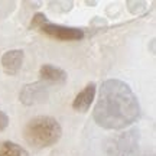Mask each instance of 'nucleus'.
Here are the masks:
<instances>
[{
	"mask_svg": "<svg viewBox=\"0 0 156 156\" xmlns=\"http://www.w3.org/2000/svg\"><path fill=\"white\" fill-rule=\"evenodd\" d=\"M23 136L30 146L49 147L61 139L62 127L54 117L38 116L28 122L23 130Z\"/></svg>",
	"mask_w": 156,
	"mask_h": 156,
	"instance_id": "2",
	"label": "nucleus"
},
{
	"mask_svg": "<svg viewBox=\"0 0 156 156\" xmlns=\"http://www.w3.org/2000/svg\"><path fill=\"white\" fill-rule=\"evenodd\" d=\"M39 77H41L42 81L56 84V85H62V84L67 83L68 75L61 68H56L54 65H51V64H45L39 69Z\"/></svg>",
	"mask_w": 156,
	"mask_h": 156,
	"instance_id": "6",
	"label": "nucleus"
},
{
	"mask_svg": "<svg viewBox=\"0 0 156 156\" xmlns=\"http://www.w3.org/2000/svg\"><path fill=\"white\" fill-rule=\"evenodd\" d=\"M48 19H46V16H45L44 13H36L34 16V19H32V23H30V28H41L42 25H44L45 22H46Z\"/></svg>",
	"mask_w": 156,
	"mask_h": 156,
	"instance_id": "9",
	"label": "nucleus"
},
{
	"mask_svg": "<svg viewBox=\"0 0 156 156\" xmlns=\"http://www.w3.org/2000/svg\"><path fill=\"white\" fill-rule=\"evenodd\" d=\"M93 116L100 127L110 130L124 129L139 119L140 104L126 83L116 78L107 80L101 84Z\"/></svg>",
	"mask_w": 156,
	"mask_h": 156,
	"instance_id": "1",
	"label": "nucleus"
},
{
	"mask_svg": "<svg viewBox=\"0 0 156 156\" xmlns=\"http://www.w3.org/2000/svg\"><path fill=\"white\" fill-rule=\"evenodd\" d=\"M39 29L45 35H48L54 39H58V41H80V39L84 38L83 29L64 26V25H55V23H51L48 20Z\"/></svg>",
	"mask_w": 156,
	"mask_h": 156,
	"instance_id": "3",
	"label": "nucleus"
},
{
	"mask_svg": "<svg viewBox=\"0 0 156 156\" xmlns=\"http://www.w3.org/2000/svg\"><path fill=\"white\" fill-rule=\"evenodd\" d=\"M0 156H29V153L17 143L3 140L0 142Z\"/></svg>",
	"mask_w": 156,
	"mask_h": 156,
	"instance_id": "8",
	"label": "nucleus"
},
{
	"mask_svg": "<svg viewBox=\"0 0 156 156\" xmlns=\"http://www.w3.org/2000/svg\"><path fill=\"white\" fill-rule=\"evenodd\" d=\"M48 95H49L48 87L44 83L38 81V83L26 84L19 94V100L25 106H36L41 103H45L48 100Z\"/></svg>",
	"mask_w": 156,
	"mask_h": 156,
	"instance_id": "4",
	"label": "nucleus"
},
{
	"mask_svg": "<svg viewBox=\"0 0 156 156\" xmlns=\"http://www.w3.org/2000/svg\"><path fill=\"white\" fill-rule=\"evenodd\" d=\"M95 97V83H90L87 84L84 90L80 93V94L75 97V100L73 103V108L75 112L80 113H85L90 108L91 103Z\"/></svg>",
	"mask_w": 156,
	"mask_h": 156,
	"instance_id": "7",
	"label": "nucleus"
},
{
	"mask_svg": "<svg viewBox=\"0 0 156 156\" xmlns=\"http://www.w3.org/2000/svg\"><path fill=\"white\" fill-rule=\"evenodd\" d=\"M9 124V117L5 112H0V132H3Z\"/></svg>",
	"mask_w": 156,
	"mask_h": 156,
	"instance_id": "10",
	"label": "nucleus"
},
{
	"mask_svg": "<svg viewBox=\"0 0 156 156\" xmlns=\"http://www.w3.org/2000/svg\"><path fill=\"white\" fill-rule=\"evenodd\" d=\"M23 64V51L20 49H12L7 51L2 56V67L3 71L9 75H16Z\"/></svg>",
	"mask_w": 156,
	"mask_h": 156,
	"instance_id": "5",
	"label": "nucleus"
}]
</instances>
